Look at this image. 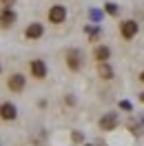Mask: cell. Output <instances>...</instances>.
<instances>
[{"instance_id": "1", "label": "cell", "mask_w": 144, "mask_h": 146, "mask_svg": "<svg viewBox=\"0 0 144 146\" xmlns=\"http://www.w3.org/2000/svg\"><path fill=\"white\" fill-rule=\"evenodd\" d=\"M64 60H67V66L71 71H80L82 69V51L80 49H69L64 53Z\"/></svg>"}, {"instance_id": "2", "label": "cell", "mask_w": 144, "mask_h": 146, "mask_svg": "<svg viewBox=\"0 0 144 146\" xmlns=\"http://www.w3.org/2000/svg\"><path fill=\"white\" fill-rule=\"evenodd\" d=\"M25 86H27V78H25L22 73H13V75H9L7 89H9L11 93H22V91H25Z\"/></svg>"}, {"instance_id": "3", "label": "cell", "mask_w": 144, "mask_h": 146, "mask_svg": "<svg viewBox=\"0 0 144 146\" xmlns=\"http://www.w3.org/2000/svg\"><path fill=\"white\" fill-rule=\"evenodd\" d=\"M64 20H67V7L53 5V7L49 9V22H51V25H62Z\"/></svg>"}, {"instance_id": "4", "label": "cell", "mask_w": 144, "mask_h": 146, "mask_svg": "<svg viewBox=\"0 0 144 146\" xmlns=\"http://www.w3.org/2000/svg\"><path fill=\"white\" fill-rule=\"evenodd\" d=\"M16 20H18V16H16V11H13V9H5V7H0V27H2V29L13 27Z\"/></svg>"}, {"instance_id": "5", "label": "cell", "mask_w": 144, "mask_h": 146, "mask_svg": "<svg viewBox=\"0 0 144 146\" xmlns=\"http://www.w3.org/2000/svg\"><path fill=\"white\" fill-rule=\"evenodd\" d=\"M29 71H31V78L45 80L47 78V64L42 62V60H31V62H29Z\"/></svg>"}, {"instance_id": "6", "label": "cell", "mask_w": 144, "mask_h": 146, "mask_svg": "<svg viewBox=\"0 0 144 146\" xmlns=\"http://www.w3.org/2000/svg\"><path fill=\"white\" fill-rule=\"evenodd\" d=\"M16 117H18V109H16L11 102H2V104H0V119L13 122Z\"/></svg>"}, {"instance_id": "7", "label": "cell", "mask_w": 144, "mask_h": 146, "mask_svg": "<svg viewBox=\"0 0 144 146\" xmlns=\"http://www.w3.org/2000/svg\"><path fill=\"white\" fill-rule=\"evenodd\" d=\"M120 33L124 40H131V38L137 36V22L135 20H124L122 25H120Z\"/></svg>"}, {"instance_id": "8", "label": "cell", "mask_w": 144, "mask_h": 146, "mask_svg": "<svg viewBox=\"0 0 144 146\" xmlns=\"http://www.w3.org/2000/svg\"><path fill=\"white\" fill-rule=\"evenodd\" d=\"M42 36H45V27H42L40 22H31V25L25 29V38H27V40H40Z\"/></svg>"}, {"instance_id": "9", "label": "cell", "mask_w": 144, "mask_h": 146, "mask_svg": "<svg viewBox=\"0 0 144 146\" xmlns=\"http://www.w3.org/2000/svg\"><path fill=\"white\" fill-rule=\"evenodd\" d=\"M117 113H104L102 117H100V128L102 131H113V128L117 126Z\"/></svg>"}, {"instance_id": "10", "label": "cell", "mask_w": 144, "mask_h": 146, "mask_svg": "<svg viewBox=\"0 0 144 146\" xmlns=\"http://www.w3.org/2000/svg\"><path fill=\"white\" fill-rule=\"evenodd\" d=\"M109 58H111V49H109V46H104V44H98L95 49H93V60H95L98 64L107 62Z\"/></svg>"}, {"instance_id": "11", "label": "cell", "mask_w": 144, "mask_h": 146, "mask_svg": "<svg viewBox=\"0 0 144 146\" xmlns=\"http://www.w3.org/2000/svg\"><path fill=\"white\" fill-rule=\"evenodd\" d=\"M98 75L102 78V80H113V69H111V64L109 62L98 64Z\"/></svg>"}, {"instance_id": "12", "label": "cell", "mask_w": 144, "mask_h": 146, "mask_svg": "<svg viewBox=\"0 0 144 146\" xmlns=\"http://www.w3.org/2000/svg\"><path fill=\"white\" fill-rule=\"evenodd\" d=\"M104 7H107V13H109V16H117V5H113V2H107Z\"/></svg>"}, {"instance_id": "13", "label": "cell", "mask_w": 144, "mask_h": 146, "mask_svg": "<svg viewBox=\"0 0 144 146\" xmlns=\"http://www.w3.org/2000/svg\"><path fill=\"white\" fill-rule=\"evenodd\" d=\"M0 5H2L5 9H13V5H16V0H0Z\"/></svg>"}, {"instance_id": "14", "label": "cell", "mask_w": 144, "mask_h": 146, "mask_svg": "<svg viewBox=\"0 0 144 146\" xmlns=\"http://www.w3.org/2000/svg\"><path fill=\"white\" fill-rule=\"evenodd\" d=\"M71 139H73V142H82V133L73 131V133H71Z\"/></svg>"}, {"instance_id": "15", "label": "cell", "mask_w": 144, "mask_h": 146, "mask_svg": "<svg viewBox=\"0 0 144 146\" xmlns=\"http://www.w3.org/2000/svg\"><path fill=\"white\" fill-rule=\"evenodd\" d=\"M120 109H124V111H131V102L122 100V102H120Z\"/></svg>"}, {"instance_id": "16", "label": "cell", "mask_w": 144, "mask_h": 146, "mask_svg": "<svg viewBox=\"0 0 144 146\" xmlns=\"http://www.w3.org/2000/svg\"><path fill=\"white\" fill-rule=\"evenodd\" d=\"M91 18H93V20H100V11H91Z\"/></svg>"}, {"instance_id": "17", "label": "cell", "mask_w": 144, "mask_h": 146, "mask_svg": "<svg viewBox=\"0 0 144 146\" xmlns=\"http://www.w3.org/2000/svg\"><path fill=\"white\" fill-rule=\"evenodd\" d=\"M140 82H144V71H142V73H140Z\"/></svg>"}, {"instance_id": "18", "label": "cell", "mask_w": 144, "mask_h": 146, "mask_svg": "<svg viewBox=\"0 0 144 146\" xmlns=\"http://www.w3.org/2000/svg\"><path fill=\"white\" fill-rule=\"evenodd\" d=\"M140 100H142V102H144V93H140Z\"/></svg>"}, {"instance_id": "19", "label": "cell", "mask_w": 144, "mask_h": 146, "mask_svg": "<svg viewBox=\"0 0 144 146\" xmlns=\"http://www.w3.org/2000/svg\"><path fill=\"white\" fill-rule=\"evenodd\" d=\"M87 146H93V144H87Z\"/></svg>"}, {"instance_id": "20", "label": "cell", "mask_w": 144, "mask_h": 146, "mask_svg": "<svg viewBox=\"0 0 144 146\" xmlns=\"http://www.w3.org/2000/svg\"><path fill=\"white\" fill-rule=\"evenodd\" d=\"M0 71H2V66H0Z\"/></svg>"}]
</instances>
